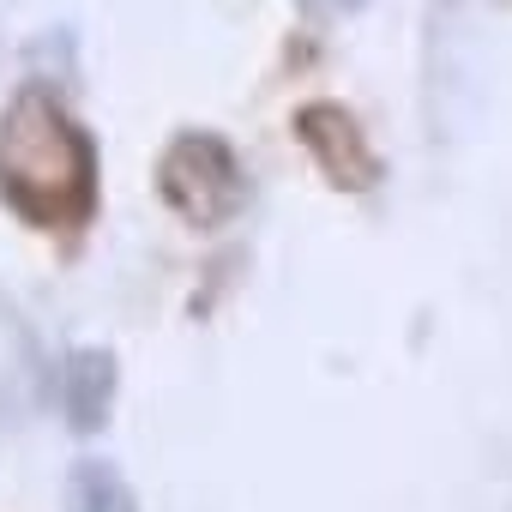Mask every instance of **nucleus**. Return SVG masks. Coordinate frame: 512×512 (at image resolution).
<instances>
[{"instance_id": "1", "label": "nucleus", "mask_w": 512, "mask_h": 512, "mask_svg": "<svg viewBox=\"0 0 512 512\" xmlns=\"http://www.w3.org/2000/svg\"><path fill=\"white\" fill-rule=\"evenodd\" d=\"M0 199L37 229L85 223L97 205V145L49 85H25L0 115Z\"/></svg>"}, {"instance_id": "2", "label": "nucleus", "mask_w": 512, "mask_h": 512, "mask_svg": "<svg viewBox=\"0 0 512 512\" xmlns=\"http://www.w3.org/2000/svg\"><path fill=\"white\" fill-rule=\"evenodd\" d=\"M488 0H428L422 25V121L434 145L470 139L488 97Z\"/></svg>"}, {"instance_id": "3", "label": "nucleus", "mask_w": 512, "mask_h": 512, "mask_svg": "<svg viewBox=\"0 0 512 512\" xmlns=\"http://www.w3.org/2000/svg\"><path fill=\"white\" fill-rule=\"evenodd\" d=\"M157 193L187 229H229L247 211V163L211 127H181L157 157Z\"/></svg>"}, {"instance_id": "4", "label": "nucleus", "mask_w": 512, "mask_h": 512, "mask_svg": "<svg viewBox=\"0 0 512 512\" xmlns=\"http://www.w3.org/2000/svg\"><path fill=\"white\" fill-rule=\"evenodd\" d=\"M296 139H302V151L320 163V175H326L332 187H344V193H368V187H380V175H386L374 139L362 133V121H356L344 103H302V109H296Z\"/></svg>"}, {"instance_id": "5", "label": "nucleus", "mask_w": 512, "mask_h": 512, "mask_svg": "<svg viewBox=\"0 0 512 512\" xmlns=\"http://www.w3.org/2000/svg\"><path fill=\"white\" fill-rule=\"evenodd\" d=\"M115 410V356L85 344L61 362V416L73 434H103Z\"/></svg>"}, {"instance_id": "6", "label": "nucleus", "mask_w": 512, "mask_h": 512, "mask_svg": "<svg viewBox=\"0 0 512 512\" xmlns=\"http://www.w3.org/2000/svg\"><path fill=\"white\" fill-rule=\"evenodd\" d=\"M67 512H139V494L109 458H79L67 470Z\"/></svg>"}, {"instance_id": "7", "label": "nucleus", "mask_w": 512, "mask_h": 512, "mask_svg": "<svg viewBox=\"0 0 512 512\" xmlns=\"http://www.w3.org/2000/svg\"><path fill=\"white\" fill-rule=\"evenodd\" d=\"M302 7V19H320V25H332V19H350V13H362L368 0H296Z\"/></svg>"}]
</instances>
